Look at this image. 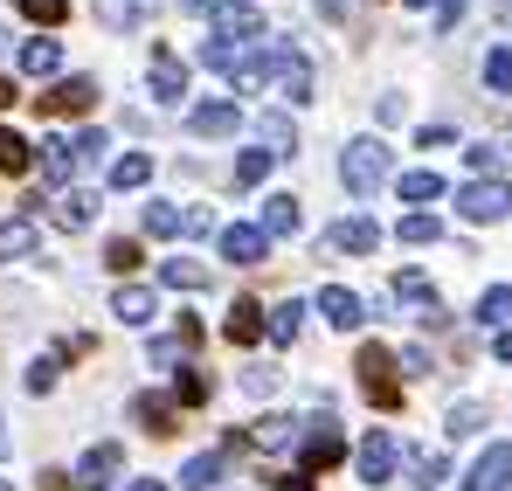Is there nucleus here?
<instances>
[{"label": "nucleus", "instance_id": "bb28decb", "mask_svg": "<svg viewBox=\"0 0 512 491\" xmlns=\"http://www.w3.org/2000/svg\"><path fill=\"white\" fill-rule=\"evenodd\" d=\"M14 256H35V222L28 215L0 222V263H14Z\"/></svg>", "mask_w": 512, "mask_h": 491}, {"label": "nucleus", "instance_id": "4be33fe9", "mask_svg": "<svg viewBox=\"0 0 512 491\" xmlns=\"http://www.w3.org/2000/svg\"><path fill=\"white\" fill-rule=\"evenodd\" d=\"M146 14H153V0H97V21H104L111 35H132Z\"/></svg>", "mask_w": 512, "mask_h": 491}, {"label": "nucleus", "instance_id": "f704fd0d", "mask_svg": "<svg viewBox=\"0 0 512 491\" xmlns=\"http://www.w3.org/2000/svg\"><path fill=\"white\" fill-rule=\"evenodd\" d=\"M263 139H270V146H263L270 160H277V153H298V132H291V118H284V111H270V118H263Z\"/></svg>", "mask_w": 512, "mask_h": 491}, {"label": "nucleus", "instance_id": "c756f323", "mask_svg": "<svg viewBox=\"0 0 512 491\" xmlns=\"http://www.w3.org/2000/svg\"><path fill=\"white\" fill-rule=\"evenodd\" d=\"M201 402H208V374L201 367H180L173 374V409H201Z\"/></svg>", "mask_w": 512, "mask_h": 491}, {"label": "nucleus", "instance_id": "f3484780", "mask_svg": "<svg viewBox=\"0 0 512 491\" xmlns=\"http://www.w3.org/2000/svg\"><path fill=\"white\" fill-rule=\"evenodd\" d=\"M222 471H229V450H201V457L180 464V491H215Z\"/></svg>", "mask_w": 512, "mask_h": 491}, {"label": "nucleus", "instance_id": "ea45409f", "mask_svg": "<svg viewBox=\"0 0 512 491\" xmlns=\"http://www.w3.org/2000/svg\"><path fill=\"white\" fill-rule=\"evenodd\" d=\"M485 83H492L499 97H512V49H492V56H485Z\"/></svg>", "mask_w": 512, "mask_h": 491}, {"label": "nucleus", "instance_id": "aec40b11", "mask_svg": "<svg viewBox=\"0 0 512 491\" xmlns=\"http://www.w3.org/2000/svg\"><path fill=\"white\" fill-rule=\"evenodd\" d=\"M222 332H229V346H256V339H263V305H256V298H236L229 319H222Z\"/></svg>", "mask_w": 512, "mask_h": 491}, {"label": "nucleus", "instance_id": "13d9d810", "mask_svg": "<svg viewBox=\"0 0 512 491\" xmlns=\"http://www.w3.org/2000/svg\"><path fill=\"white\" fill-rule=\"evenodd\" d=\"M0 457H7V429H0Z\"/></svg>", "mask_w": 512, "mask_h": 491}, {"label": "nucleus", "instance_id": "c03bdc74", "mask_svg": "<svg viewBox=\"0 0 512 491\" xmlns=\"http://www.w3.org/2000/svg\"><path fill=\"white\" fill-rule=\"evenodd\" d=\"M464 160H471V173H478V180H499V146H471Z\"/></svg>", "mask_w": 512, "mask_h": 491}, {"label": "nucleus", "instance_id": "0eeeda50", "mask_svg": "<svg viewBox=\"0 0 512 491\" xmlns=\"http://www.w3.org/2000/svg\"><path fill=\"white\" fill-rule=\"evenodd\" d=\"M395 464H402V443L388 429H374L360 443V485H395Z\"/></svg>", "mask_w": 512, "mask_h": 491}, {"label": "nucleus", "instance_id": "603ef678", "mask_svg": "<svg viewBox=\"0 0 512 491\" xmlns=\"http://www.w3.org/2000/svg\"><path fill=\"white\" fill-rule=\"evenodd\" d=\"M492 353H499V360L512 367V326H499V339H492Z\"/></svg>", "mask_w": 512, "mask_h": 491}, {"label": "nucleus", "instance_id": "4d7b16f0", "mask_svg": "<svg viewBox=\"0 0 512 491\" xmlns=\"http://www.w3.org/2000/svg\"><path fill=\"white\" fill-rule=\"evenodd\" d=\"M499 21H506V28H512V0H506V7H499Z\"/></svg>", "mask_w": 512, "mask_h": 491}, {"label": "nucleus", "instance_id": "6e6552de", "mask_svg": "<svg viewBox=\"0 0 512 491\" xmlns=\"http://www.w3.org/2000/svg\"><path fill=\"white\" fill-rule=\"evenodd\" d=\"M118 471H125V450H118V443H90L84 464H77L70 478H77L84 491H104V485H118Z\"/></svg>", "mask_w": 512, "mask_h": 491}, {"label": "nucleus", "instance_id": "473e14b6", "mask_svg": "<svg viewBox=\"0 0 512 491\" xmlns=\"http://www.w3.org/2000/svg\"><path fill=\"white\" fill-rule=\"evenodd\" d=\"M471 319H485V326H512V284H492V291L478 298Z\"/></svg>", "mask_w": 512, "mask_h": 491}, {"label": "nucleus", "instance_id": "2eb2a0df", "mask_svg": "<svg viewBox=\"0 0 512 491\" xmlns=\"http://www.w3.org/2000/svg\"><path fill=\"white\" fill-rule=\"evenodd\" d=\"M236 125H243L236 104H194V111H187V132H194V139H229Z\"/></svg>", "mask_w": 512, "mask_h": 491}, {"label": "nucleus", "instance_id": "7c9ffc66", "mask_svg": "<svg viewBox=\"0 0 512 491\" xmlns=\"http://www.w3.org/2000/svg\"><path fill=\"white\" fill-rule=\"evenodd\" d=\"M160 284H173V291H201V284H208V270H201V263H187V256H167V263H160Z\"/></svg>", "mask_w": 512, "mask_h": 491}, {"label": "nucleus", "instance_id": "a211bd4d", "mask_svg": "<svg viewBox=\"0 0 512 491\" xmlns=\"http://www.w3.org/2000/svg\"><path fill=\"white\" fill-rule=\"evenodd\" d=\"M319 312H326V326H340V332H360V319H367V305L353 291H340V284L319 291Z\"/></svg>", "mask_w": 512, "mask_h": 491}, {"label": "nucleus", "instance_id": "6e6d98bb", "mask_svg": "<svg viewBox=\"0 0 512 491\" xmlns=\"http://www.w3.org/2000/svg\"><path fill=\"white\" fill-rule=\"evenodd\" d=\"M14 97H21V90H14V83H0V111H7V104H14Z\"/></svg>", "mask_w": 512, "mask_h": 491}, {"label": "nucleus", "instance_id": "bf43d9fd", "mask_svg": "<svg viewBox=\"0 0 512 491\" xmlns=\"http://www.w3.org/2000/svg\"><path fill=\"white\" fill-rule=\"evenodd\" d=\"M0 491H14V485H0Z\"/></svg>", "mask_w": 512, "mask_h": 491}, {"label": "nucleus", "instance_id": "5701e85b", "mask_svg": "<svg viewBox=\"0 0 512 491\" xmlns=\"http://www.w3.org/2000/svg\"><path fill=\"white\" fill-rule=\"evenodd\" d=\"M111 312H118L125 326H146V319H153L160 305H153V291H146V284H118V298H111Z\"/></svg>", "mask_w": 512, "mask_h": 491}, {"label": "nucleus", "instance_id": "8fccbe9b", "mask_svg": "<svg viewBox=\"0 0 512 491\" xmlns=\"http://www.w3.org/2000/svg\"><path fill=\"white\" fill-rule=\"evenodd\" d=\"M167 360H180V332L173 339H153V367H167Z\"/></svg>", "mask_w": 512, "mask_h": 491}, {"label": "nucleus", "instance_id": "dca6fc26", "mask_svg": "<svg viewBox=\"0 0 512 491\" xmlns=\"http://www.w3.org/2000/svg\"><path fill=\"white\" fill-rule=\"evenodd\" d=\"M250 56H256V42H236V35H208V42H201V63L222 70V77H236Z\"/></svg>", "mask_w": 512, "mask_h": 491}, {"label": "nucleus", "instance_id": "3c124183", "mask_svg": "<svg viewBox=\"0 0 512 491\" xmlns=\"http://www.w3.org/2000/svg\"><path fill=\"white\" fill-rule=\"evenodd\" d=\"M70 485H77L70 471H42V491H70Z\"/></svg>", "mask_w": 512, "mask_h": 491}, {"label": "nucleus", "instance_id": "39448f33", "mask_svg": "<svg viewBox=\"0 0 512 491\" xmlns=\"http://www.w3.org/2000/svg\"><path fill=\"white\" fill-rule=\"evenodd\" d=\"M457 215H464V222H506L512 187L506 180H471V187H457Z\"/></svg>", "mask_w": 512, "mask_h": 491}, {"label": "nucleus", "instance_id": "09e8293b", "mask_svg": "<svg viewBox=\"0 0 512 491\" xmlns=\"http://www.w3.org/2000/svg\"><path fill=\"white\" fill-rule=\"evenodd\" d=\"M423 146L429 153H436V146H457V132H450V125H423Z\"/></svg>", "mask_w": 512, "mask_h": 491}, {"label": "nucleus", "instance_id": "f03ea898", "mask_svg": "<svg viewBox=\"0 0 512 491\" xmlns=\"http://www.w3.org/2000/svg\"><path fill=\"white\" fill-rule=\"evenodd\" d=\"M256 63H263V83H277L291 104H305V97H312V63H305L291 42H263V49H256Z\"/></svg>", "mask_w": 512, "mask_h": 491}, {"label": "nucleus", "instance_id": "ddd939ff", "mask_svg": "<svg viewBox=\"0 0 512 491\" xmlns=\"http://www.w3.org/2000/svg\"><path fill=\"white\" fill-rule=\"evenodd\" d=\"M153 104H180L187 97V63L173 56V49H153Z\"/></svg>", "mask_w": 512, "mask_h": 491}, {"label": "nucleus", "instance_id": "20e7f679", "mask_svg": "<svg viewBox=\"0 0 512 491\" xmlns=\"http://www.w3.org/2000/svg\"><path fill=\"white\" fill-rule=\"evenodd\" d=\"M104 146H111L104 132H70V139H42V166H49V180H70V173L97 166V153H104Z\"/></svg>", "mask_w": 512, "mask_h": 491}, {"label": "nucleus", "instance_id": "412c9836", "mask_svg": "<svg viewBox=\"0 0 512 491\" xmlns=\"http://www.w3.org/2000/svg\"><path fill=\"white\" fill-rule=\"evenodd\" d=\"M132 415L146 422V436H173V429H180V409H173V395H139V402H132Z\"/></svg>", "mask_w": 512, "mask_h": 491}, {"label": "nucleus", "instance_id": "f257e3e1", "mask_svg": "<svg viewBox=\"0 0 512 491\" xmlns=\"http://www.w3.org/2000/svg\"><path fill=\"white\" fill-rule=\"evenodd\" d=\"M388 173H395V146H388V139H374V132H367V139H346L340 180H346V194H353V201H367Z\"/></svg>", "mask_w": 512, "mask_h": 491}, {"label": "nucleus", "instance_id": "423d86ee", "mask_svg": "<svg viewBox=\"0 0 512 491\" xmlns=\"http://www.w3.org/2000/svg\"><path fill=\"white\" fill-rule=\"evenodd\" d=\"M388 298H395V305H409V312H416L423 326H443V319H450V312H443V298H436V284H429L423 270H395Z\"/></svg>", "mask_w": 512, "mask_h": 491}, {"label": "nucleus", "instance_id": "4c0bfd02", "mask_svg": "<svg viewBox=\"0 0 512 491\" xmlns=\"http://www.w3.org/2000/svg\"><path fill=\"white\" fill-rule=\"evenodd\" d=\"M443 429H450V436H478V429H485V409H478V402H450Z\"/></svg>", "mask_w": 512, "mask_h": 491}, {"label": "nucleus", "instance_id": "6ab92c4d", "mask_svg": "<svg viewBox=\"0 0 512 491\" xmlns=\"http://www.w3.org/2000/svg\"><path fill=\"white\" fill-rule=\"evenodd\" d=\"M49 215H56V229H90V222H97V194H84V187H63Z\"/></svg>", "mask_w": 512, "mask_h": 491}, {"label": "nucleus", "instance_id": "864d4df0", "mask_svg": "<svg viewBox=\"0 0 512 491\" xmlns=\"http://www.w3.org/2000/svg\"><path fill=\"white\" fill-rule=\"evenodd\" d=\"M277 491H312V478H305V471H291V478H277Z\"/></svg>", "mask_w": 512, "mask_h": 491}, {"label": "nucleus", "instance_id": "79ce46f5", "mask_svg": "<svg viewBox=\"0 0 512 491\" xmlns=\"http://www.w3.org/2000/svg\"><path fill=\"white\" fill-rule=\"evenodd\" d=\"M263 173H270V153H263V146H250V153L236 160V187H256Z\"/></svg>", "mask_w": 512, "mask_h": 491}, {"label": "nucleus", "instance_id": "a19ab883", "mask_svg": "<svg viewBox=\"0 0 512 491\" xmlns=\"http://www.w3.org/2000/svg\"><path fill=\"white\" fill-rule=\"evenodd\" d=\"M21 14L42 21V28H56V21H70V0H21Z\"/></svg>", "mask_w": 512, "mask_h": 491}, {"label": "nucleus", "instance_id": "a18cd8bd", "mask_svg": "<svg viewBox=\"0 0 512 491\" xmlns=\"http://www.w3.org/2000/svg\"><path fill=\"white\" fill-rule=\"evenodd\" d=\"M49 388H56V360H35L28 367V395H49Z\"/></svg>", "mask_w": 512, "mask_h": 491}, {"label": "nucleus", "instance_id": "e433bc0d", "mask_svg": "<svg viewBox=\"0 0 512 491\" xmlns=\"http://www.w3.org/2000/svg\"><path fill=\"white\" fill-rule=\"evenodd\" d=\"M104 263L125 277V270H139V263H146V249L132 243V236H111V243H104Z\"/></svg>", "mask_w": 512, "mask_h": 491}, {"label": "nucleus", "instance_id": "cd10ccee", "mask_svg": "<svg viewBox=\"0 0 512 491\" xmlns=\"http://www.w3.org/2000/svg\"><path fill=\"white\" fill-rule=\"evenodd\" d=\"M298 326H305V305H298V298H284V305L263 319V332H270L277 346H291V339H298Z\"/></svg>", "mask_w": 512, "mask_h": 491}, {"label": "nucleus", "instance_id": "72a5a7b5", "mask_svg": "<svg viewBox=\"0 0 512 491\" xmlns=\"http://www.w3.org/2000/svg\"><path fill=\"white\" fill-rule=\"evenodd\" d=\"M180 229H187V215L173 201H146V236H180Z\"/></svg>", "mask_w": 512, "mask_h": 491}, {"label": "nucleus", "instance_id": "a878e982", "mask_svg": "<svg viewBox=\"0 0 512 491\" xmlns=\"http://www.w3.org/2000/svg\"><path fill=\"white\" fill-rule=\"evenodd\" d=\"M256 229H263V236H298V201H291V194H270Z\"/></svg>", "mask_w": 512, "mask_h": 491}, {"label": "nucleus", "instance_id": "1a4fd4ad", "mask_svg": "<svg viewBox=\"0 0 512 491\" xmlns=\"http://www.w3.org/2000/svg\"><path fill=\"white\" fill-rule=\"evenodd\" d=\"M97 104V77H63L56 90H42V118H77Z\"/></svg>", "mask_w": 512, "mask_h": 491}, {"label": "nucleus", "instance_id": "de8ad7c7", "mask_svg": "<svg viewBox=\"0 0 512 491\" xmlns=\"http://www.w3.org/2000/svg\"><path fill=\"white\" fill-rule=\"evenodd\" d=\"M243 388H250V395H270V388H277V374H270V367H250V374H243Z\"/></svg>", "mask_w": 512, "mask_h": 491}, {"label": "nucleus", "instance_id": "b1692460", "mask_svg": "<svg viewBox=\"0 0 512 491\" xmlns=\"http://www.w3.org/2000/svg\"><path fill=\"white\" fill-rule=\"evenodd\" d=\"M243 443H250V450H291V443H298V422H291V415H270V422H256Z\"/></svg>", "mask_w": 512, "mask_h": 491}, {"label": "nucleus", "instance_id": "4468645a", "mask_svg": "<svg viewBox=\"0 0 512 491\" xmlns=\"http://www.w3.org/2000/svg\"><path fill=\"white\" fill-rule=\"evenodd\" d=\"M222 256H229V263H263V256H270V236H263L256 222H229V229H222Z\"/></svg>", "mask_w": 512, "mask_h": 491}, {"label": "nucleus", "instance_id": "9b49d317", "mask_svg": "<svg viewBox=\"0 0 512 491\" xmlns=\"http://www.w3.org/2000/svg\"><path fill=\"white\" fill-rule=\"evenodd\" d=\"M374 243H381V229H374L367 215H346V222L326 229V256H367Z\"/></svg>", "mask_w": 512, "mask_h": 491}, {"label": "nucleus", "instance_id": "5fc2aeb1", "mask_svg": "<svg viewBox=\"0 0 512 491\" xmlns=\"http://www.w3.org/2000/svg\"><path fill=\"white\" fill-rule=\"evenodd\" d=\"M125 491H167V485H160V478H132Z\"/></svg>", "mask_w": 512, "mask_h": 491}, {"label": "nucleus", "instance_id": "f8f14e48", "mask_svg": "<svg viewBox=\"0 0 512 491\" xmlns=\"http://www.w3.org/2000/svg\"><path fill=\"white\" fill-rule=\"evenodd\" d=\"M464 491H512V443H492V450L471 464Z\"/></svg>", "mask_w": 512, "mask_h": 491}, {"label": "nucleus", "instance_id": "9d476101", "mask_svg": "<svg viewBox=\"0 0 512 491\" xmlns=\"http://www.w3.org/2000/svg\"><path fill=\"white\" fill-rule=\"evenodd\" d=\"M340 457H346V436H340V429H333V422H319V429L305 436V450H298V471L312 478V471H333Z\"/></svg>", "mask_w": 512, "mask_h": 491}, {"label": "nucleus", "instance_id": "c85d7f7f", "mask_svg": "<svg viewBox=\"0 0 512 491\" xmlns=\"http://www.w3.org/2000/svg\"><path fill=\"white\" fill-rule=\"evenodd\" d=\"M28 166H35V146L14 125H0V173H28Z\"/></svg>", "mask_w": 512, "mask_h": 491}, {"label": "nucleus", "instance_id": "7ed1b4c3", "mask_svg": "<svg viewBox=\"0 0 512 491\" xmlns=\"http://www.w3.org/2000/svg\"><path fill=\"white\" fill-rule=\"evenodd\" d=\"M360 395L381 415L402 409V381H395V353L388 346H360Z\"/></svg>", "mask_w": 512, "mask_h": 491}, {"label": "nucleus", "instance_id": "58836bf2", "mask_svg": "<svg viewBox=\"0 0 512 491\" xmlns=\"http://www.w3.org/2000/svg\"><path fill=\"white\" fill-rule=\"evenodd\" d=\"M395 236H402V243H436V236H443V222H436V215H402V229H395Z\"/></svg>", "mask_w": 512, "mask_h": 491}, {"label": "nucleus", "instance_id": "37998d69", "mask_svg": "<svg viewBox=\"0 0 512 491\" xmlns=\"http://www.w3.org/2000/svg\"><path fill=\"white\" fill-rule=\"evenodd\" d=\"M436 194H443L436 173H402V201H436Z\"/></svg>", "mask_w": 512, "mask_h": 491}, {"label": "nucleus", "instance_id": "393cba45", "mask_svg": "<svg viewBox=\"0 0 512 491\" xmlns=\"http://www.w3.org/2000/svg\"><path fill=\"white\" fill-rule=\"evenodd\" d=\"M21 70H28V77H56V70H63V42L35 35V42L21 49Z\"/></svg>", "mask_w": 512, "mask_h": 491}, {"label": "nucleus", "instance_id": "49530a36", "mask_svg": "<svg viewBox=\"0 0 512 491\" xmlns=\"http://www.w3.org/2000/svg\"><path fill=\"white\" fill-rule=\"evenodd\" d=\"M409 7H436V28H450L464 14V0H409Z\"/></svg>", "mask_w": 512, "mask_h": 491}, {"label": "nucleus", "instance_id": "2f4dec72", "mask_svg": "<svg viewBox=\"0 0 512 491\" xmlns=\"http://www.w3.org/2000/svg\"><path fill=\"white\" fill-rule=\"evenodd\" d=\"M153 180V160L146 153H125V160H111V187L125 194V187H146Z\"/></svg>", "mask_w": 512, "mask_h": 491}, {"label": "nucleus", "instance_id": "c9c22d12", "mask_svg": "<svg viewBox=\"0 0 512 491\" xmlns=\"http://www.w3.org/2000/svg\"><path fill=\"white\" fill-rule=\"evenodd\" d=\"M443 478H450V471H443V457H429V450L409 457V485H416V491H436Z\"/></svg>", "mask_w": 512, "mask_h": 491}]
</instances>
